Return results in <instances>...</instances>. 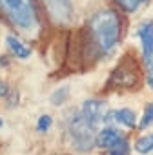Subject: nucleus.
Returning <instances> with one entry per match:
<instances>
[{
	"label": "nucleus",
	"mask_w": 153,
	"mask_h": 155,
	"mask_svg": "<svg viewBox=\"0 0 153 155\" xmlns=\"http://www.w3.org/2000/svg\"><path fill=\"white\" fill-rule=\"evenodd\" d=\"M2 66H8V58H4V57H0V68Z\"/></svg>",
	"instance_id": "obj_19"
},
{
	"label": "nucleus",
	"mask_w": 153,
	"mask_h": 155,
	"mask_svg": "<svg viewBox=\"0 0 153 155\" xmlns=\"http://www.w3.org/2000/svg\"><path fill=\"white\" fill-rule=\"evenodd\" d=\"M149 126H153V102L144 110L142 120H140V124H138V130H146V128H149Z\"/></svg>",
	"instance_id": "obj_15"
},
{
	"label": "nucleus",
	"mask_w": 153,
	"mask_h": 155,
	"mask_svg": "<svg viewBox=\"0 0 153 155\" xmlns=\"http://www.w3.org/2000/svg\"><path fill=\"white\" fill-rule=\"evenodd\" d=\"M49 18L58 24H69L73 20V0H44Z\"/></svg>",
	"instance_id": "obj_5"
},
{
	"label": "nucleus",
	"mask_w": 153,
	"mask_h": 155,
	"mask_svg": "<svg viewBox=\"0 0 153 155\" xmlns=\"http://www.w3.org/2000/svg\"><path fill=\"white\" fill-rule=\"evenodd\" d=\"M115 2L119 4L120 9H124V11H128V13H135V11H138L142 6H146L149 0H115Z\"/></svg>",
	"instance_id": "obj_12"
},
{
	"label": "nucleus",
	"mask_w": 153,
	"mask_h": 155,
	"mask_svg": "<svg viewBox=\"0 0 153 155\" xmlns=\"http://www.w3.org/2000/svg\"><path fill=\"white\" fill-rule=\"evenodd\" d=\"M120 139H124V137H122V133H120L117 128H113V126H106V128H102V130L99 131V135L95 137V142H97L99 148H102V150H109V148H113Z\"/></svg>",
	"instance_id": "obj_9"
},
{
	"label": "nucleus",
	"mask_w": 153,
	"mask_h": 155,
	"mask_svg": "<svg viewBox=\"0 0 153 155\" xmlns=\"http://www.w3.org/2000/svg\"><path fill=\"white\" fill-rule=\"evenodd\" d=\"M97 128L86 120V117L79 111H73L67 119V135L69 142L76 151H90L95 144Z\"/></svg>",
	"instance_id": "obj_3"
},
{
	"label": "nucleus",
	"mask_w": 153,
	"mask_h": 155,
	"mask_svg": "<svg viewBox=\"0 0 153 155\" xmlns=\"http://www.w3.org/2000/svg\"><path fill=\"white\" fill-rule=\"evenodd\" d=\"M2 124H4V120H2V119H0V128H2Z\"/></svg>",
	"instance_id": "obj_20"
},
{
	"label": "nucleus",
	"mask_w": 153,
	"mask_h": 155,
	"mask_svg": "<svg viewBox=\"0 0 153 155\" xmlns=\"http://www.w3.org/2000/svg\"><path fill=\"white\" fill-rule=\"evenodd\" d=\"M148 86L153 90V64H149V75H148Z\"/></svg>",
	"instance_id": "obj_18"
},
{
	"label": "nucleus",
	"mask_w": 153,
	"mask_h": 155,
	"mask_svg": "<svg viewBox=\"0 0 153 155\" xmlns=\"http://www.w3.org/2000/svg\"><path fill=\"white\" fill-rule=\"evenodd\" d=\"M67 95H69V88H67V86H60L58 90H55V91L51 93L49 101H51L53 106H62V104L66 102Z\"/></svg>",
	"instance_id": "obj_13"
},
{
	"label": "nucleus",
	"mask_w": 153,
	"mask_h": 155,
	"mask_svg": "<svg viewBox=\"0 0 153 155\" xmlns=\"http://www.w3.org/2000/svg\"><path fill=\"white\" fill-rule=\"evenodd\" d=\"M106 101H99V99H88L82 106H80V113L86 117V120L90 124H93L95 128H99V124L104 120L106 115Z\"/></svg>",
	"instance_id": "obj_6"
},
{
	"label": "nucleus",
	"mask_w": 153,
	"mask_h": 155,
	"mask_svg": "<svg viewBox=\"0 0 153 155\" xmlns=\"http://www.w3.org/2000/svg\"><path fill=\"white\" fill-rule=\"evenodd\" d=\"M0 15L15 29L33 31L38 22L35 0H0Z\"/></svg>",
	"instance_id": "obj_2"
},
{
	"label": "nucleus",
	"mask_w": 153,
	"mask_h": 155,
	"mask_svg": "<svg viewBox=\"0 0 153 155\" xmlns=\"http://www.w3.org/2000/svg\"><path fill=\"white\" fill-rule=\"evenodd\" d=\"M135 151L140 153V155H149V153L153 151V133L137 139V142H135Z\"/></svg>",
	"instance_id": "obj_11"
},
{
	"label": "nucleus",
	"mask_w": 153,
	"mask_h": 155,
	"mask_svg": "<svg viewBox=\"0 0 153 155\" xmlns=\"http://www.w3.org/2000/svg\"><path fill=\"white\" fill-rule=\"evenodd\" d=\"M51 124H53V119H51L49 115H42V117L38 119V122H37V130H38L40 133H46V131L51 128Z\"/></svg>",
	"instance_id": "obj_16"
},
{
	"label": "nucleus",
	"mask_w": 153,
	"mask_h": 155,
	"mask_svg": "<svg viewBox=\"0 0 153 155\" xmlns=\"http://www.w3.org/2000/svg\"><path fill=\"white\" fill-rule=\"evenodd\" d=\"M108 155H129V144H128V139H120L113 148L108 150Z\"/></svg>",
	"instance_id": "obj_14"
},
{
	"label": "nucleus",
	"mask_w": 153,
	"mask_h": 155,
	"mask_svg": "<svg viewBox=\"0 0 153 155\" xmlns=\"http://www.w3.org/2000/svg\"><path fill=\"white\" fill-rule=\"evenodd\" d=\"M6 95H8V84L0 81V99H2V97H6Z\"/></svg>",
	"instance_id": "obj_17"
},
{
	"label": "nucleus",
	"mask_w": 153,
	"mask_h": 155,
	"mask_svg": "<svg viewBox=\"0 0 153 155\" xmlns=\"http://www.w3.org/2000/svg\"><path fill=\"white\" fill-rule=\"evenodd\" d=\"M138 64L131 58L122 60V64L119 68H115L111 79H109V86L111 88H122V90H133L138 86Z\"/></svg>",
	"instance_id": "obj_4"
},
{
	"label": "nucleus",
	"mask_w": 153,
	"mask_h": 155,
	"mask_svg": "<svg viewBox=\"0 0 153 155\" xmlns=\"http://www.w3.org/2000/svg\"><path fill=\"white\" fill-rule=\"evenodd\" d=\"M6 44H8V48H9V51H11L13 57L22 58V60H28V58L31 57V48H29L28 44H24L18 37L8 35V37H6Z\"/></svg>",
	"instance_id": "obj_10"
},
{
	"label": "nucleus",
	"mask_w": 153,
	"mask_h": 155,
	"mask_svg": "<svg viewBox=\"0 0 153 155\" xmlns=\"http://www.w3.org/2000/svg\"><path fill=\"white\" fill-rule=\"evenodd\" d=\"M122 37V18L113 9L97 11L88 22V40L91 46V53L104 58L109 57Z\"/></svg>",
	"instance_id": "obj_1"
},
{
	"label": "nucleus",
	"mask_w": 153,
	"mask_h": 155,
	"mask_svg": "<svg viewBox=\"0 0 153 155\" xmlns=\"http://www.w3.org/2000/svg\"><path fill=\"white\" fill-rule=\"evenodd\" d=\"M104 120H106V122H108V120H113V122H117V124H120V126H124V128H129V130L137 128V115H135V111L129 110V108L115 110V111H109V113L106 111Z\"/></svg>",
	"instance_id": "obj_8"
},
{
	"label": "nucleus",
	"mask_w": 153,
	"mask_h": 155,
	"mask_svg": "<svg viewBox=\"0 0 153 155\" xmlns=\"http://www.w3.org/2000/svg\"><path fill=\"white\" fill-rule=\"evenodd\" d=\"M137 37L142 46V57L146 64H153V22H142L137 29Z\"/></svg>",
	"instance_id": "obj_7"
}]
</instances>
